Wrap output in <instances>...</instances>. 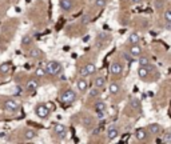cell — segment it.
I'll use <instances>...</instances> for the list:
<instances>
[{"label": "cell", "mask_w": 171, "mask_h": 144, "mask_svg": "<svg viewBox=\"0 0 171 144\" xmlns=\"http://www.w3.org/2000/svg\"><path fill=\"white\" fill-rule=\"evenodd\" d=\"M46 71L49 75H59L63 71V67H62V64L59 61H49L46 67Z\"/></svg>", "instance_id": "1"}, {"label": "cell", "mask_w": 171, "mask_h": 144, "mask_svg": "<svg viewBox=\"0 0 171 144\" xmlns=\"http://www.w3.org/2000/svg\"><path fill=\"white\" fill-rule=\"evenodd\" d=\"M4 108H6V111H8V112H16V111H19V108H20V104H19L18 100H15V99H7V100L4 101Z\"/></svg>", "instance_id": "2"}, {"label": "cell", "mask_w": 171, "mask_h": 144, "mask_svg": "<svg viewBox=\"0 0 171 144\" xmlns=\"http://www.w3.org/2000/svg\"><path fill=\"white\" fill-rule=\"evenodd\" d=\"M75 100H76V93L74 92L72 89H67L66 92L62 95V101H63L64 104H71Z\"/></svg>", "instance_id": "3"}, {"label": "cell", "mask_w": 171, "mask_h": 144, "mask_svg": "<svg viewBox=\"0 0 171 144\" xmlns=\"http://www.w3.org/2000/svg\"><path fill=\"white\" fill-rule=\"evenodd\" d=\"M35 112L40 119H46L47 116H48V113H49V110L47 108L46 104H39V106H36Z\"/></svg>", "instance_id": "4"}, {"label": "cell", "mask_w": 171, "mask_h": 144, "mask_svg": "<svg viewBox=\"0 0 171 144\" xmlns=\"http://www.w3.org/2000/svg\"><path fill=\"white\" fill-rule=\"evenodd\" d=\"M95 72H96V67L94 63L86 64V67H83V68L80 69L82 76H90V75H92V73H95Z\"/></svg>", "instance_id": "5"}, {"label": "cell", "mask_w": 171, "mask_h": 144, "mask_svg": "<svg viewBox=\"0 0 171 144\" xmlns=\"http://www.w3.org/2000/svg\"><path fill=\"white\" fill-rule=\"evenodd\" d=\"M111 73H112L114 76H120L123 72V67L120 63H118V61H114L112 64H111V68H110Z\"/></svg>", "instance_id": "6"}, {"label": "cell", "mask_w": 171, "mask_h": 144, "mask_svg": "<svg viewBox=\"0 0 171 144\" xmlns=\"http://www.w3.org/2000/svg\"><path fill=\"white\" fill-rule=\"evenodd\" d=\"M59 4H60V8L63 9V11H66V12H70L71 9H72V7H74L72 0H60Z\"/></svg>", "instance_id": "7"}, {"label": "cell", "mask_w": 171, "mask_h": 144, "mask_svg": "<svg viewBox=\"0 0 171 144\" xmlns=\"http://www.w3.org/2000/svg\"><path fill=\"white\" fill-rule=\"evenodd\" d=\"M128 52H130L134 58H139V56L142 55V48L139 47V44H131Z\"/></svg>", "instance_id": "8"}, {"label": "cell", "mask_w": 171, "mask_h": 144, "mask_svg": "<svg viewBox=\"0 0 171 144\" xmlns=\"http://www.w3.org/2000/svg\"><path fill=\"white\" fill-rule=\"evenodd\" d=\"M118 136H119V131L116 130L114 125H111V127L108 128V131H107V139L110 141H112V140H115Z\"/></svg>", "instance_id": "9"}, {"label": "cell", "mask_w": 171, "mask_h": 144, "mask_svg": "<svg viewBox=\"0 0 171 144\" xmlns=\"http://www.w3.org/2000/svg\"><path fill=\"white\" fill-rule=\"evenodd\" d=\"M135 139L138 141H145L147 139V132H146L143 128H138L135 131Z\"/></svg>", "instance_id": "10"}, {"label": "cell", "mask_w": 171, "mask_h": 144, "mask_svg": "<svg viewBox=\"0 0 171 144\" xmlns=\"http://www.w3.org/2000/svg\"><path fill=\"white\" fill-rule=\"evenodd\" d=\"M39 87V81L35 80V79H31V80L27 83V91H29V92H34V91H36Z\"/></svg>", "instance_id": "11"}, {"label": "cell", "mask_w": 171, "mask_h": 144, "mask_svg": "<svg viewBox=\"0 0 171 144\" xmlns=\"http://www.w3.org/2000/svg\"><path fill=\"white\" fill-rule=\"evenodd\" d=\"M139 40H140L139 34L132 32V34L128 35V43H130V44H139Z\"/></svg>", "instance_id": "12"}, {"label": "cell", "mask_w": 171, "mask_h": 144, "mask_svg": "<svg viewBox=\"0 0 171 144\" xmlns=\"http://www.w3.org/2000/svg\"><path fill=\"white\" fill-rule=\"evenodd\" d=\"M148 132H150L151 135H158V133L160 132V125L157 123L150 124V125H148Z\"/></svg>", "instance_id": "13"}, {"label": "cell", "mask_w": 171, "mask_h": 144, "mask_svg": "<svg viewBox=\"0 0 171 144\" xmlns=\"http://www.w3.org/2000/svg\"><path fill=\"white\" fill-rule=\"evenodd\" d=\"M148 68L147 67H142V66H139V68H138V76H139L140 79H146L147 78V75H148Z\"/></svg>", "instance_id": "14"}, {"label": "cell", "mask_w": 171, "mask_h": 144, "mask_svg": "<svg viewBox=\"0 0 171 144\" xmlns=\"http://www.w3.org/2000/svg\"><path fill=\"white\" fill-rule=\"evenodd\" d=\"M94 86H95L96 88L102 89V88H103V87L106 86V79H104V78H102V76L96 78V79H95V81H94Z\"/></svg>", "instance_id": "15"}, {"label": "cell", "mask_w": 171, "mask_h": 144, "mask_svg": "<svg viewBox=\"0 0 171 144\" xmlns=\"http://www.w3.org/2000/svg\"><path fill=\"white\" fill-rule=\"evenodd\" d=\"M38 136V133H36V131L34 130H27L26 132H24V138H26V140H34V139Z\"/></svg>", "instance_id": "16"}, {"label": "cell", "mask_w": 171, "mask_h": 144, "mask_svg": "<svg viewBox=\"0 0 171 144\" xmlns=\"http://www.w3.org/2000/svg\"><path fill=\"white\" fill-rule=\"evenodd\" d=\"M110 92L111 95H118L120 92V86L118 83H111L110 84Z\"/></svg>", "instance_id": "17"}, {"label": "cell", "mask_w": 171, "mask_h": 144, "mask_svg": "<svg viewBox=\"0 0 171 144\" xmlns=\"http://www.w3.org/2000/svg\"><path fill=\"white\" fill-rule=\"evenodd\" d=\"M9 71H11V63L7 61V63H3L0 66V73H1V75H6Z\"/></svg>", "instance_id": "18"}, {"label": "cell", "mask_w": 171, "mask_h": 144, "mask_svg": "<svg viewBox=\"0 0 171 144\" xmlns=\"http://www.w3.org/2000/svg\"><path fill=\"white\" fill-rule=\"evenodd\" d=\"M87 87H88V84H87V80H86V79H80V80L78 81V88H79V91H82V92H86V91H87Z\"/></svg>", "instance_id": "19"}, {"label": "cell", "mask_w": 171, "mask_h": 144, "mask_svg": "<svg viewBox=\"0 0 171 144\" xmlns=\"http://www.w3.org/2000/svg\"><path fill=\"white\" fill-rule=\"evenodd\" d=\"M138 63L142 67H148L150 66V59H148L147 56H139V58H138Z\"/></svg>", "instance_id": "20"}, {"label": "cell", "mask_w": 171, "mask_h": 144, "mask_svg": "<svg viewBox=\"0 0 171 144\" xmlns=\"http://www.w3.org/2000/svg\"><path fill=\"white\" fill-rule=\"evenodd\" d=\"M29 56H31L32 59H38L41 56V51L39 48H32L31 51H29Z\"/></svg>", "instance_id": "21"}, {"label": "cell", "mask_w": 171, "mask_h": 144, "mask_svg": "<svg viewBox=\"0 0 171 144\" xmlns=\"http://www.w3.org/2000/svg\"><path fill=\"white\" fill-rule=\"evenodd\" d=\"M66 131V127H64L63 124H55L54 125V132L58 135V133H60V132H64Z\"/></svg>", "instance_id": "22"}, {"label": "cell", "mask_w": 171, "mask_h": 144, "mask_svg": "<svg viewBox=\"0 0 171 144\" xmlns=\"http://www.w3.org/2000/svg\"><path fill=\"white\" fill-rule=\"evenodd\" d=\"M130 106L132 107L134 110H138V108H139L140 107V101H139V99H131V101H130Z\"/></svg>", "instance_id": "23"}, {"label": "cell", "mask_w": 171, "mask_h": 144, "mask_svg": "<svg viewBox=\"0 0 171 144\" xmlns=\"http://www.w3.org/2000/svg\"><path fill=\"white\" fill-rule=\"evenodd\" d=\"M95 111H106V103L98 101V103L95 104Z\"/></svg>", "instance_id": "24"}, {"label": "cell", "mask_w": 171, "mask_h": 144, "mask_svg": "<svg viewBox=\"0 0 171 144\" xmlns=\"http://www.w3.org/2000/svg\"><path fill=\"white\" fill-rule=\"evenodd\" d=\"M106 4H107V0H95V6L98 8H103L106 7Z\"/></svg>", "instance_id": "25"}, {"label": "cell", "mask_w": 171, "mask_h": 144, "mask_svg": "<svg viewBox=\"0 0 171 144\" xmlns=\"http://www.w3.org/2000/svg\"><path fill=\"white\" fill-rule=\"evenodd\" d=\"M163 141H165V143H171V130H168L167 132L165 133V136H163Z\"/></svg>", "instance_id": "26"}, {"label": "cell", "mask_w": 171, "mask_h": 144, "mask_svg": "<svg viewBox=\"0 0 171 144\" xmlns=\"http://www.w3.org/2000/svg\"><path fill=\"white\" fill-rule=\"evenodd\" d=\"M31 41H32V38L29 36V35H26V36L23 38V40H21V44H23V46H28Z\"/></svg>", "instance_id": "27"}, {"label": "cell", "mask_w": 171, "mask_h": 144, "mask_svg": "<svg viewBox=\"0 0 171 144\" xmlns=\"http://www.w3.org/2000/svg\"><path fill=\"white\" fill-rule=\"evenodd\" d=\"M46 73H47V71H46V69H43V68H38L35 71V75L38 76V78H41V76H44Z\"/></svg>", "instance_id": "28"}, {"label": "cell", "mask_w": 171, "mask_h": 144, "mask_svg": "<svg viewBox=\"0 0 171 144\" xmlns=\"http://www.w3.org/2000/svg\"><path fill=\"white\" fill-rule=\"evenodd\" d=\"M90 96L91 98H96V96H99V88L94 87V88L90 91Z\"/></svg>", "instance_id": "29"}, {"label": "cell", "mask_w": 171, "mask_h": 144, "mask_svg": "<svg viewBox=\"0 0 171 144\" xmlns=\"http://www.w3.org/2000/svg\"><path fill=\"white\" fill-rule=\"evenodd\" d=\"M165 19H166V21L171 23V9H167V11L165 12Z\"/></svg>", "instance_id": "30"}, {"label": "cell", "mask_w": 171, "mask_h": 144, "mask_svg": "<svg viewBox=\"0 0 171 144\" xmlns=\"http://www.w3.org/2000/svg\"><path fill=\"white\" fill-rule=\"evenodd\" d=\"M123 58H124L127 61H131V60H132V59H134V56L131 55L130 52H128V53H127V52H124V53H123Z\"/></svg>", "instance_id": "31"}, {"label": "cell", "mask_w": 171, "mask_h": 144, "mask_svg": "<svg viewBox=\"0 0 171 144\" xmlns=\"http://www.w3.org/2000/svg\"><path fill=\"white\" fill-rule=\"evenodd\" d=\"M83 123H84V125H86V127H90L91 123H92V119H91V118H86L83 120Z\"/></svg>", "instance_id": "32"}, {"label": "cell", "mask_w": 171, "mask_h": 144, "mask_svg": "<svg viewBox=\"0 0 171 144\" xmlns=\"http://www.w3.org/2000/svg\"><path fill=\"white\" fill-rule=\"evenodd\" d=\"M98 40L99 41H108L107 40V36H106V34H100V35H99V36H98Z\"/></svg>", "instance_id": "33"}, {"label": "cell", "mask_w": 171, "mask_h": 144, "mask_svg": "<svg viewBox=\"0 0 171 144\" xmlns=\"http://www.w3.org/2000/svg\"><path fill=\"white\" fill-rule=\"evenodd\" d=\"M82 23H83V24H88V23H90V16H88V15H84L83 19H82Z\"/></svg>", "instance_id": "34"}, {"label": "cell", "mask_w": 171, "mask_h": 144, "mask_svg": "<svg viewBox=\"0 0 171 144\" xmlns=\"http://www.w3.org/2000/svg\"><path fill=\"white\" fill-rule=\"evenodd\" d=\"M96 115H98L99 119H103L104 118V111H96Z\"/></svg>", "instance_id": "35"}, {"label": "cell", "mask_w": 171, "mask_h": 144, "mask_svg": "<svg viewBox=\"0 0 171 144\" xmlns=\"http://www.w3.org/2000/svg\"><path fill=\"white\" fill-rule=\"evenodd\" d=\"M58 136H59V139H66V131H64V132L58 133Z\"/></svg>", "instance_id": "36"}, {"label": "cell", "mask_w": 171, "mask_h": 144, "mask_svg": "<svg viewBox=\"0 0 171 144\" xmlns=\"http://www.w3.org/2000/svg\"><path fill=\"white\" fill-rule=\"evenodd\" d=\"M131 3H134V4H138V3H140V1H142V0H130Z\"/></svg>", "instance_id": "37"}, {"label": "cell", "mask_w": 171, "mask_h": 144, "mask_svg": "<svg viewBox=\"0 0 171 144\" xmlns=\"http://www.w3.org/2000/svg\"><path fill=\"white\" fill-rule=\"evenodd\" d=\"M166 29H171V23H166Z\"/></svg>", "instance_id": "38"}]
</instances>
